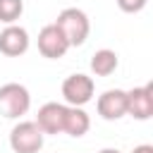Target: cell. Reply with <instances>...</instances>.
Masks as SVG:
<instances>
[{"label": "cell", "instance_id": "cell-1", "mask_svg": "<svg viewBox=\"0 0 153 153\" xmlns=\"http://www.w3.org/2000/svg\"><path fill=\"white\" fill-rule=\"evenodd\" d=\"M55 26L62 31V36L67 38L69 48H76V45H84L88 33H91V22H88V14L79 7H65L57 19H55Z\"/></svg>", "mask_w": 153, "mask_h": 153}, {"label": "cell", "instance_id": "cell-2", "mask_svg": "<svg viewBox=\"0 0 153 153\" xmlns=\"http://www.w3.org/2000/svg\"><path fill=\"white\" fill-rule=\"evenodd\" d=\"M31 108V93L24 84L10 81L0 86V115L7 120H17L26 115Z\"/></svg>", "mask_w": 153, "mask_h": 153}, {"label": "cell", "instance_id": "cell-3", "mask_svg": "<svg viewBox=\"0 0 153 153\" xmlns=\"http://www.w3.org/2000/svg\"><path fill=\"white\" fill-rule=\"evenodd\" d=\"M43 139L45 134L36 122H19L10 131V148L14 153H38L43 148Z\"/></svg>", "mask_w": 153, "mask_h": 153}, {"label": "cell", "instance_id": "cell-4", "mask_svg": "<svg viewBox=\"0 0 153 153\" xmlns=\"http://www.w3.org/2000/svg\"><path fill=\"white\" fill-rule=\"evenodd\" d=\"M93 91H96V84L88 74H69L65 81H62V98L67 105H76V108H84L91 98H93Z\"/></svg>", "mask_w": 153, "mask_h": 153}, {"label": "cell", "instance_id": "cell-5", "mask_svg": "<svg viewBox=\"0 0 153 153\" xmlns=\"http://www.w3.org/2000/svg\"><path fill=\"white\" fill-rule=\"evenodd\" d=\"M69 50V43L67 38L62 36V31L53 24H45L41 31H38V53L48 60H60L65 57V53Z\"/></svg>", "mask_w": 153, "mask_h": 153}, {"label": "cell", "instance_id": "cell-6", "mask_svg": "<svg viewBox=\"0 0 153 153\" xmlns=\"http://www.w3.org/2000/svg\"><path fill=\"white\" fill-rule=\"evenodd\" d=\"M29 31L19 24H7L2 31H0V53L7 55V57H19L29 50Z\"/></svg>", "mask_w": 153, "mask_h": 153}, {"label": "cell", "instance_id": "cell-7", "mask_svg": "<svg viewBox=\"0 0 153 153\" xmlns=\"http://www.w3.org/2000/svg\"><path fill=\"white\" fill-rule=\"evenodd\" d=\"M127 115L134 120H151L153 115V84L136 86L127 91Z\"/></svg>", "mask_w": 153, "mask_h": 153}, {"label": "cell", "instance_id": "cell-8", "mask_svg": "<svg viewBox=\"0 0 153 153\" xmlns=\"http://www.w3.org/2000/svg\"><path fill=\"white\" fill-rule=\"evenodd\" d=\"M96 110L108 122L124 117L127 115V91H122V88H108V91H103L98 96Z\"/></svg>", "mask_w": 153, "mask_h": 153}, {"label": "cell", "instance_id": "cell-9", "mask_svg": "<svg viewBox=\"0 0 153 153\" xmlns=\"http://www.w3.org/2000/svg\"><path fill=\"white\" fill-rule=\"evenodd\" d=\"M65 110L67 105L65 103H45L38 108V115H36V124L43 134H62V124H65Z\"/></svg>", "mask_w": 153, "mask_h": 153}, {"label": "cell", "instance_id": "cell-10", "mask_svg": "<svg viewBox=\"0 0 153 153\" xmlns=\"http://www.w3.org/2000/svg\"><path fill=\"white\" fill-rule=\"evenodd\" d=\"M91 129V117L84 108H76V105H67L65 110V124H62V134H69L74 139L84 136L86 131Z\"/></svg>", "mask_w": 153, "mask_h": 153}, {"label": "cell", "instance_id": "cell-11", "mask_svg": "<svg viewBox=\"0 0 153 153\" xmlns=\"http://www.w3.org/2000/svg\"><path fill=\"white\" fill-rule=\"evenodd\" d=\"M120 60H117V53L110 50V48H100L91 55V72L96 76H110L115 69H117Z\"/></svg>", "mask_w": 153, "mask_h": 153}, {"label": "cell", "instance_id": "cell-12", "mask_svg": "<svg viewBox=\"0 0 153 153\" xmlns=\"http://www.w3.org/2000/svg\"><path fill=\"white\" fill-rule=\"evenodd\" d=\"M24 12V0H0V22L14 24Z\"/></svg>", "mask_w": 153, "mask_h": 153}, {"label": "cell", "instance_id": "cell-13", "mask_svg": "<svg viewBox=\"0 0 153 153\" xmlns=\"http://www.w3.org/2000/svg\"><path fill=\"white\" fill-rule=\"evenodd\" d=\"M146 2L148 0H117V7L122 12H127V14H136V12H141L146 7Z\"/></svg>", "mask_w": 153, "mask_h": 153}, {"label": "cell", "instance_id": "cell-14", "mask_svg": "<svg viewBox=\"0 0 153 153\" xmlns=\"http://www.w3.org/2000/svg\"><path fill=\"white\" fill-rule=\"evenodd\" d=\"M131 153H153V146H151V143H141V146H136Z\"/></svg>", "mask_w": 153, "mask_h": 153}, {"label": "cell", "instance_id": "cell-15", "mask_svg": "<svg viewBox=\"0 0 153 153\" xmlns=\"http://www.w3.org/2000/svg\"><path fill=\"white\" fill-rule=\"evenodd\" d=\"M98 153H122V151H117V148H103V151H98Z\"/></svg>", "mask_w": 153, "mask_h": 153}]
</instances>
